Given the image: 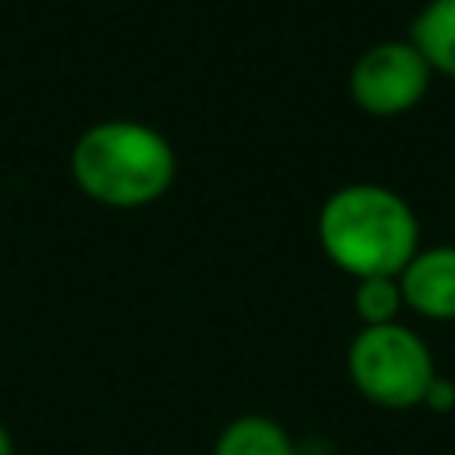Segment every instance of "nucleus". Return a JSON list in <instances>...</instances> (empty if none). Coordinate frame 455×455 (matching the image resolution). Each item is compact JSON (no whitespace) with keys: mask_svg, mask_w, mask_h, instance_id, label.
I'll list each match as a JSON object with an SVG mask.
<instances>
[{"mask_svg":"<svg viewBox=\"0 0 455 455\" xmlns=\"http://www.w3.org/2000/svg\"><path fill=\"white\" fill-rule=\"evenodd\" d=\"M0 455H14V437L4 423H0Z\"/></svg>","mask_w":455,"mask_h":455,"instance_id":"9d476101","label":"nucleus"},{"mask_svg":"<svg viewBox=\"0 0 455 455\" xmlns=\"http://www.w3.org/2000/svg\"><path fill=\"white\" fill-rule=\"evenodd\" d=\"M316 238L323 256L348 277H395L419 252V220L395 188L352 181L323 199Z\"/></svg>","mask_w":455,"mask_h":455,"instance_id":"f257e3e1","label":"nucleus"},{"mask_svg":"<svg viewBox=\"0 0 455 455\" xmlns=\"http://www.w3.org/2000/svg\"><path fill=\"white\" fill-rule=\"evenodd\" d=\"M423 409H430V412H455V380L451 377H444V373H437L434 380H430V387H427V395H423V402H419Z\"/></svg>","mask_w":455,"mask_h":455,"instance_id":"1a4fd4ad","label":"nucleus"},{"mask_svg":"<svg viewBox=\"0 0 455 455\" xmlns=\"http://www.w3.org/2000/svg\"><path fill=\"white\" fill-rule=\"evenodd\" d=\"M430 78V64L409 39H384L355 57L348 71V96L370 117H398L423 103Z\"/></svg>","mask_w":455,"mask_h":455,"instance_id":"20e7f679","label":"nucleus"},{"mask_svg":"<svg viewBox=\"0 0 455 455\" xmlns=\"http://www.w3.org/2000/svg\"><path fill=\"white\" fill-rule=\"evenodd\" d=\"M352 387L380 409H412L437 377L427 341L405 323L359 327L345 355Z\"/></svg>","mask_w":455,"mask_h":455,"instance_id":"7ed1b4c3","label":"nucleus"},{"mask_svg":"<svg viewBox=\"0 0 455 455\" xmlns=\"http://www.w3.org/2000/svg\"><path fill=\"white\" fill-rule=\"evenodd\" d=\"M213 455H299V444L277 419L263 412H245L217 434Z\"/></svg>","mask_w":455,"mask_h":455,"instance_id":"0eeeda50","label":"nucleus"},{"mask_svg":"<svg viewBox=\"0 0 455 455\" xmlns=\"http://www.w3.org/2000/svg\"><path fill=\"white\" fill-rule=\"evenodd\" d=\"M402 302L423 320H455V245H430L402 267L398 274Z\"/></svg>","mask_w":455,"mask_h":455,"instance_id":"39448f33","label":"nucleus"},{"mask_svg":"<svg viewBox=\"0 0 455 455\" xmlns=\"http://www.w3.org/2000/svg\"><path fill=\"white\" fill-rule=\"evenodd\" d=\"M71 181L82 196L114 210L156 203L178 174L171 139L146 121H96L71 146Z\"/></svg>","mask_w":455,"mask_h":455,"instance_id":"f03ea898","label":"nucleus"},{"mask_svg":"<svg viewBox=\"0 0 455 455\" xmlns=\"http://www.w3.org/2000/svg\"><path fill=\"white\" fill-rule=\"evenodd\" d=\"M409 43L434 75L455 82V0H427L409 25Z\"/></svg>","mask_w":455,"mask_h":455,"instance_id":"423d86ee","label":"nucleus"},{"mask_svg":"<svg viewBox=\"0 0 455 455\" xmlns=\"http://www.w3.org/2000/svg\"><path fill=\"white\" fill-rule=\"evenodd\" d=\"M352 309L363 327H380V323H398V313L405 309L398 274H380V277H359L352 291Z\"/></svg>","mask_w":455,"mask_h":455,"instance_id":"6e6552de","label":"nucleus"}]
</instances>
